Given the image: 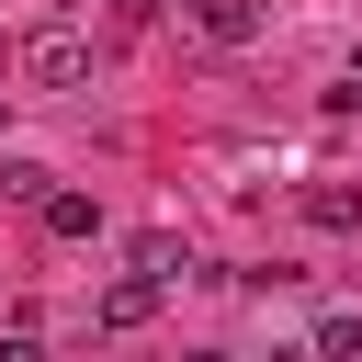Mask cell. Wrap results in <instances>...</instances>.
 Returning <instances> with one entry per match:
<instances>
[{
  "label": "cell",
  "mask_w": 362,
  "mask_h": 362,
  "mask_svg": "<svg viewBox=\"0 0 362 362\" xmlns=\"http://www.w3.org/2000/svg\"><path fill=\"white\" fill-rule=\"evenodd\" d=\"M11 68H23V90H90V34L79 23H23Z\"/></svg>",
  "instance_id": "1"
},
{
  "label": "cell",
  "mask_w": 362,
  "mask_h": 362,
  "mask_svg": "<svg viewBox=\"0 0 362 362\" xmlns=\"http://www.w3.org/2000/svg\"><path fill=\"white\" fill-rule=\"evenodd\" d=\"M124 260H136L124 283H158V294H170V283L192 272V249H181V226H136V249H124Z\"/></svg>",
  "instance_id": "2"
},
{
  "label": "cell",
  "mask_w": 362,
  "mask_h": 362,
  "mask_svg": "<svg viewBox=\"0 0 362 362\" xmlns=\"http://www.w3.org/2000/svg\"><path fill=\"white\" fill-rule=\"evenodd\" d=\"M192 23H204L215 45H249V34L272 23V0H192Z\"/></svg>",
  "instance_id": "3"
},
{
  "label": "cell",
  "mask_w": 362,
  "mask_h": 362,
  "mask_svg": "<svg viewBox=\"0 0 362 362\" xmlns=\"http://www.w3.org/2000/svg\"><path fill=\"white\" fill-rule=\"evenodd\" d=\"M305 226H362V181H305Z\"/></svg>",
  "instance_id": "4"
},
{
  "label": "cell",
  "mask_w": 362,
  "mask_h": 362,
  "mask_svg": "<svg viewBox=\"0 0 362 362\" xmlns=\"http://www.w3.org/2000/svg\"><path fill=\"white\" fill-rule=\"evenodd\" d=\"M34 226H45V238H90V226H102V204H90V192H45V204H34Z\"/></svg>",
  "instance_id": "5"
},
{
  "label": "cell",
  "mask_w": 362,
  "mask_h": 362,
  "mask_svg": "<svg viewBox=\"0 0 362 362\" xmlns=\"http://www.w3.org/2000/svg\"><path fill=\"white\" fill-rule=\"evenodd\" d=\"M305 362H362V317H351V305H328V317H317V339H305Z\"/></svg>",
  "instance_id": "6"
},
{
  "label": "cell",
  "mask_w": 362,
  "mask_h": 362,
  "mask_svg": "<svg viewBox=\"0 0 362 362\" xmlns=\"http://www.w3.org/2000/svg\"><path fill=\"white\" fill-rule=\"evenodd\" d=\"M45 192H57V170H45V158H0V204H23V215H34Z\"/></svg>",
  "instance_id": "7"
},
{
  "label": "cell",
  "mask_w": 362,
  "mask_h": 362,
  "mask_svg": "<svg viewBox=\"0 0 362 362\" xmlns=\"http://www.w3.org/2000/svg\"><path fill=\"white\" fill-rule=\"evenodd\" d=\"M147 317H158V283H113L102 294V328H147Z\"/></svg>",
  "instance_id": "8"
},
{
  "label": "cell",
  "mask_w": 362,
  "mask_h": 362,
  "mask_svg": "<svg viewBox=\"0 0 362 362\" xmlns=\"http://www.w3.org/2000/svg\"><path fill=\"white\" fill-rule=\"evenodd\" d=\"M0 362H45V339L34 328H0Z\"/></svg>",
  "instance_id": "9"
},
{
  "label": "cell",
  "mask_w": 362,
  "mask_h": 362,
  "mask_svg": "<svg viewBox=\"0 0 362 362\" xmlns=\"http://www.w3.org/2000/svg\"><path fill=\"white\" fill-rule=\"evenodd\" d=\"M339 102H362V45H351V68H339Z\"/></svg>",
  "instance_id": "10"
},
{
  "label": "cell",
  "mask_w": 362,
  "mask_h": 362,
  "mask_svg": "<svg viewBox=\"0 0 362 362\" xmlns=\"http://www.w3.org/2000/svg\"><path fill=\"white\" fill-rule=\"evenodd\" d=\"M113 11H124V23H147V11H158V0H113Z\"/></svg>",
  "instance_id": "11"
},
{
  "label": "cell",
  "mask_w": 362,
  "mask_h": 362,
  "mask_svg": "<svg viewBox=\"0 0 362 362\" xmlns=\"http://www.w3.org/2000/svg\"><path fill=\"white\" fill-rule=\"evenodd\" d=\"M192 362H226V351H192Z\"/></svg>",
  "instance_id": "12"
},
{
  "label": "cell",
  "mask_w": 362,
  "mask_h": 362,
  "mask_svg": "<svg viewBox=\"0 0 362 362\" xmlns=\"http://www.w3.org/2000/svg\"><path fill=\"white\" fill-rule=\"evenodd\" d=\"M0 124H11V90H0Z\"/></svg>",
  "instance_id": "13"
}]
</instances>
